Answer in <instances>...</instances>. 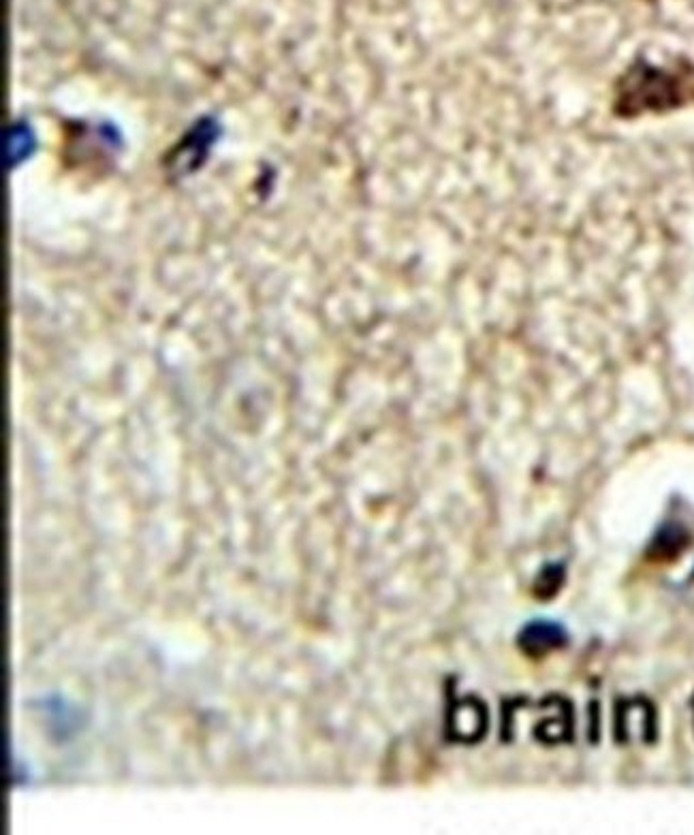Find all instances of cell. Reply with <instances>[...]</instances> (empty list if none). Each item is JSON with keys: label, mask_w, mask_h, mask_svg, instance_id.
Returning <instances> with one entry per match:
<instances>
[{"label": "cell", "mask_w": 694, "mask_h": 835, "mask_svg": "<svg viewBox=\"0 0 694 835\" xmlns=\"http://www.w3.org/2000/svg\"><path fill=\"white\" fill-rule=\"evenodd\" d=\"M522 641L528 652H547L564 643V630L551 622H532L524 630Z\"/></svg>", "instance_id": "obj_1"}]
</instances>
